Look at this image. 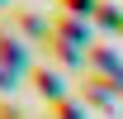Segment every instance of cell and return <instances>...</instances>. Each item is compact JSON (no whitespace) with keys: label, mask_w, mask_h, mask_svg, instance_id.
<instances>
[{"label":"cell","mask_w":123,"mask_h":119,"mask_svg":"<svg viewBox=\"0 0 123 119\" xmlns=\"http://www.w3.org/2000/svg\"><path fill=\"white\" fill-rule=\"evenodd\" d=\"M0 5H10V0H0Z\"/></svg>","instance_id":"8992f818"},{"label":"cell","mask_w":123,"mask_h":119,"mask_svg":"<svg viewBox=\"0 0 123 119\" xmlns=\"http://www.w3.org/2000/svg\"><path fill=\"white\" fill-rule=\"evenodd\" d=\"M57 5H62V15H76V19H95V10H99L95 0H57Z\"/></svg>","instance_id":"3957f363"},{"label":"cell","mask_w":123,"mask_h":119,"mask_svg":"<svg viewBox=\"0 0 123 119\" xmlns=\"http://www.w3.org/2000/svg\"><path fill=\"white\" fill-rule=\"evenodd\" d=\"M95 24H104V29H114V33H118V29H123V10H114V5H99V10H95Z\"/></svg>","instance_id":"277c9868"},{"label":"cell","mask_w":123,"mask_h":119,"mask_svg":"<svg viewBox=\"0 0 123 119\" xmlns=\"http://www.w3.org/2000/svg\"><path fill=\"white\" fill-rule=\"evenodd\" d=\"M24 67H29V48H24V38H14L10 29H0V86L14 81Z\"/></svg>","instance_id":"6da1fadb"},{"label":"cell","mask_w":123,"mask_h":119,"mask_svg":"<svg viewBox=\"0 0 123 119\" xmlns=\"http://www.w3.org/2000/svg\"><path fill=\"white\" fill-rule=\"evenodd\" d=\"M85 62H95V67H99V72H109V76H123V62H118V52H114V48H104V43H90Z\"/></svg>","instance_id":"7a4b0ae2"},{"label":"cell","mask_w":123,"mask_h":119,"mask_svg":"<svg viewBox=\"0 0 123 119\" xmlns=\"http://www.w3.org/2000/svg\"><path fill=\"white\" fill-rule=\"evenodd\" d=\"M33 86H38V90H47V95H57V90H62V81H57V72H43V67H33Z\"/></svg>","instance_id":"5b68a950"}]
</instances>
